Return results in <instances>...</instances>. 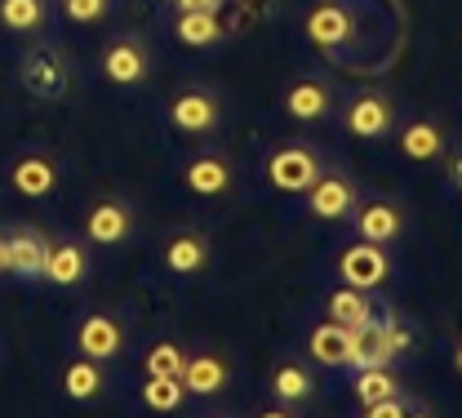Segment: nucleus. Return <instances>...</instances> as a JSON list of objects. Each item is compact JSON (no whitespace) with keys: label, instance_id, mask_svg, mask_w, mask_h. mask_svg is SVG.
<instances>
[{"label":"nucleus","instance_id":"f257e3e1","mask_svg":"<svg viewBox=\"0 0 462 418\" xmlns=\"http://www.w3.org/2000/svg\"><path fill=\"white\" fill-rule=\"evenodd\" d=\"M404 348H409V330L401 320L392 311L383 320L374 316V320L351 330V369H360V365H392Z\"/></svg>","mask_w":462,"mask_h":418},{"label":"nucleus","instance_id":"f03ea898","mask_svg":"<svg viewBox=\"0 0 462 418\" xmlns=\"http://www.w3.org/2000/svg\"><path fill=\"white\" fill-rule=\"evenodd\" d=\"M18 80H23V89L32 94V98H45V103H54L67 94V85H71V62L67 54L58 50V45H32L23 62H18Z\"/></svg>","mask_w":462,"mask_h":418},{"label":"nucleus","instance_id":"7ed1b4c3","mask_svg":"<svg viewBox=\"0 0 462 418\" xmlns=\"http://www.w3.org/2000/svg\"><path fill=\"white\" fill-rule=\"evenodd\" d=\"M320 170H325V161H320V152L311 143H281L267 156V179H272V187L276 191H293V196H302L311 182L320 179Z\"/></svg>","mask_w":462,"mask_h":418},{"label":"nucleus","instance_id":"20e7f679","mask_svg":"<svg viewBox=\"0 0 462 418\" xmlns=\"http://www.w3.org/2000/svg\"><path fill=\"white\" fill-rule=\"evenodd\" d=\"M392 272H396V263H392L387 245L356 237V245H346L338 254V276H343V285H356V290H383L392 281Z\"/></svg>","mask_w":462,"mask_h":418},{"label":"nucleus","instance_id":"39448f33","mask_svg":"<svg viewBox=\"0 0 462 418\" xmlns=\"http://www.w3.org/2000/svg\"><path fill=\"white\" fill-rule=\"evenodd\" d=\"M343 125L351 138L378 143V138H387V134L396 129V103H392L383 89H360V94H351V103H346Z\"/></svg>","mask_w":462,"mask_h":418},{"label":"nucleus","instance_id":"423d86ee","mask_svg":"<svg viewBox=\"0 0 462 418\" xmlns=\"http://www.w3.org/2000/svg\"><path fill=\"white\" fill-rule=\"evenodd\" d=\"M302 196H307L311 218H325V223H343V218H351V209L360 205V187L346 179L343 170H320V179L311 182Z\"/></svg>","mask_w":462,"mask_h":418},{"label":"nucleus","instance_id":"0eeeda50","mask_svg":"<svg viewBox=\"0 0 462 418\" xmlns=\"http://www.w3.org/2000/svg\"><path fill=\"white\" fill-rule=\"evenodd\" d=\"M45 258H50V237L41 228H14L5 237V263H9L14 276L41 281L45 276Z\"/></svg>","mask_w":462,"mask_h":418},{"label":"nucleus","instance_id":"6e6552de","mask_svg":"<svg viewBox=\"0 0 462 418\" xmlns=\"http://www.w3.org/2000/svg\"><path fill=\"white\" fill-rule=\"evenodd\" d=\"M147 71H152V54H147V45L138 36H116L112 45L103 50V76L112 85H125V89L143 85Z\"/></svg>","mask_w":462,"mask_h":418},{"label":"nucleus","instance_id":"1a4fd4ad","mask_svg":"<svg viewBox=\"0 0 462 418\" xmlns=\"http://www.w3.org/2000/svg\"><path fill=\"white\" fill-rule=\"evenodd\" d=\"M9 187L27 200H45L54 196L58 187V161L50 152H23L14 165H9Z\"/></svg>","mask_w":462,"mask_h":418},{"label":"nucleus","instance_id":"9d476101","mask_svg":"<svg viewBox=\"0 0 462 418\" xmlns=\"http://www.w3.org/2000/svg\"><path fill=\"white\" fill-rule=\"evenodd\" d=\"M351 223H356V237L374 240V245H396L404 232V214L392 200H365L360 196V205L351 209Z\"/></svg>","mask_w":462,"mask_h":418},{"label":"nucleus","instance_id":"9b49d317","mask_svg":"<svg viewBox=\"0 0 462 418\" xmlns=\"http://www.w3.org/2000/svg\"><path fill=\"white\" fill-rule=\"evenodd\" d=\"M396 147H401L404 161H413V165H431V161H445L449 138H445V125H440V120L422 116V120H409V125H401Z\"/></svg>","mask_w":462,"mask_h":418},{"label":"nucleus","instance_id":"f8f14e48","mask_svg":"<svg viewBox=\"0 0 462 418\" xmlns=\"http://www.w3.org/2000/svg\"><path fill=\"white\" fill-rule=\"evenodd\" d=\"M76 348H80V357H94V360H107L120 357V348H125V330H120V320L107 316V311H89L80 325H76Z\"/></svg>","mask_w":462,"mask_h":418},{"label":"nucleus","instance_id":"ddd939ff","mask_svg":"<svg viewBox=\"0 0 462 418\" xmlns=\"http://www.w3.org/2000/svg\"><path fill=\"white\" fill-rule=\"evenodd\" d=\"M170 120L173 129H182V134H209L223 120V107H218V98L209 89H182V94H173Z\"/></svg>","mask_w":462,"mask_h":418},{"label":"nucleus","instance_id":"4468645a","mask_svg":"<svg viewBox=\"0 0 462 418\" xmlns=\"http://www.w3.org/2000/svg\"><path fill=\"white\" fill-rule=\"evenodd\" d=\"M129 232H134V209L120 196H107V200L89 205L85 237L94 240V245H120V240H129Z\"/></svg>","mask_w":462,"mask_h":418},{"label":"nucleus","instance_id":"2eb2a0df","mask_svg":"<svg viewBox=\"0 0 462 418\" xmlns=\"http://www.w3.org/2000/svg\"><path fill=\"white\" fill-rule=\"evenodd\" d=\"M231 182H236V170H231L227 156H218V152H200L196 161L182 165V187L196 191V196H227Z\"/></svg>","mask_w":462,"mask_h":418},{"label":"nucleus","instance_id":"dca6fc26","mask_svg":"<svg viewBox=\"0 0 462 418\" xmlns=\"http://www.w3.org/2000/svg\"><path fill=\"white\" fill-rule=\"evenodd\" d=\"M329 107H334V89H329V80L298 76V80H293V85L285 89V116L289 120H302V125H311V120H325V116H329Z\"/></svg>","mask_w":462,"mask_h":418},{"label":"nucleus","instance_id":"f3484780","mask_svg":"<svg viewBox=\"0 0 462 418\" xmlns=\"http://www.w3.org/2000/svg\"><path fill=\"white\" fill-rule=\"evenodd\" d=\"M307 36L320 50L346 45L351 41V9H346L343 0H316L311 14H307Z\"/></svg>","mask_w":462,"mask_h":418},{"label":"nucleus","instance_id":"a211bd4d","mask_svg":"<svg viewBox=\"0 0 462 418\" xmlns=\"http://www.w3.org/2000/svg\"><path fill=\"white\" fill-rule=\"evenodd\" d=\"M89 276V249L80 240H50V258H45V281L50 285H80Z\"/></svg>","mask_w":462,"mask_h":418},{"label":"nucleus","instance_id":"6ab92c4d","mask_svg":"<svg viewBox=\"0 0 462 418\" xmlns=\"http://www.w3.org/2000/svg\"><path fill=\"white\" fill-rule=\"evenodd\" d=\"M307 352L316 365H329V369H346L351 365V330L338 320H320L311 334H307Z\"/></svg>","mask_w":462,"mask_h":418},{"label":"nucleus","instance_id":"aec40b11","mask_svg":"<svg viewBox=\"0 0 462 418\" xmlns=\"http://www.w3.org/2000/svg\"><path fill=\"white\" fill-rule=\"evenodd\" d=\"M227 383H231L227 360L214 357V352L187 357V365H182V387H187V396H218Z\"/></svg>","mask_w":462,"mask_h":418},{"label":"nucleus","instance_id":"412c9836","mask_svg":"<svg viewBox=\"0 0 462 418\" xmlns=\"http://www.w3.org/2000/svg\"><path fill=\"white\" fill-rule=\"evenodd\" d=\"M165 267L173 276H196L209 267V240L200 232H178L165 240Z\"/></svg>","mask_w":462,"mask_h":418},{"label":"nucleus","instance_id":"4be33fe9","mask_svg":"<svg viewBox=\"0 0 462 418\" xmlns=\"http://www.w3.org/2000/svg\"><path fill=\"white\" fill-rule=\"evenodd\" d=\"M107 387V374H103V360L94 357H76L67 369H62V392L71 401H98Z\"/></svg>","mask_w":462,"mask_h":418},{"label":"nucleus","instance_id":"5701e85b","mask_svg":"<svg viewBox=\"0 0 462 418\" xmlns=\"http://www.w3.org/2000/svg\"><path fill=\"white\" fill-rule=\"evenodd\" d=\"M325 311H329V320H338V325H346V330H356V325H365V320L378 316V311H374V299H369V290H356V285L334 290V294L325 299Z\"/></svg>","mask_w":462,"mask_h":418},{"label":"nucleus","instance_id":"b1692460","mask_svg":"<svg viewBox=\"0 0 462 418\" xmlns=\"http://www.w3.org/2000/svg\"><path fill=\"white\" fill-rule=\"evenodd\" d=\"M272 396L285 401V405H298V401H311L316 396V378L302 360H281L276 374H272Z\"/></svg>","mask_w":462,"mask_h":418},{"label":"nucleus","instance_id":"393cba45","mask_svg":"<svg viewBox=\"0 0 462 418\" xmlns=\"http://www.w3.org/2000/svg\"><path fill=\"white\" fill-rule=\"evenodd\" d=\"M173 36L187 50H209V45L223 41V23H218V14H178L173 18Z\"/></svg>","mask_w":462,"mask_h":418},{"label":"nucleus","instance_id":"a878e982","mask_svg":"<svg viewBox=\"0 0 462 418\" xmlns=\"http://www.w3.org/2000/svg\"><path fill=\"white\" fill-rule=\"evenodd\" d=\"M351 392H356V401H360V405H374V401L396 396V392H401V383H396L392 365H360V369H356V378H351Z\"/></svg>","mask_w":462,"mask_h":418},{"label":"nucleus","instance_id":"bb28decb","mask_svg":"<svg viewBox=\"0 0 462 418\" xmlns=\"http://www.w3.org/2000/svg\"><path fill=\"white\" fill-rule=\"evenodd\" d=\"M182 401H187V387H182L178 374H147V383H143V405L147 410L173 414V410H182Z\"/></svg>","mask_w":462,"mask_h":418},{"label":"nucleus","instance_id":"cd10ccee","mask_svg":"<svg viewBox=\"0 0 462 418\" xmlns=\"http://www.w3.org/2000/svg\"><path fill=\"white\" fill-rule=\"evenodd\" d=\"M50 18V5L45 0H0V27L5 32H41Z\"/></svg>","mask_w":462,"mask_h":418},{"label":"nucleus","instance_id":"c85d7f7f","mask_svg":"<svg viewBox=\"0 0 462 418\" xmlns=\"http://www.w3.org/2000/svg\"><path fill=\"white\" fill-rule=\"evenodd\" d=\"M182 365H187V352H182L178 343H170V339L156 343V348L147 352V360H143L147 374H178V378H182Z\"/></svg>","mask_w":462,"mask_h":418},{"label":"nucleus","instance_id":"c756f323","mask_svg":"<svg viewBox=\"0 0 462 418\" xmlns=\"http://www.w3.org/2000/svg\"><path fill=\"white\" fill-rule=\"evenodd\" d=\"M62 14L71 23H98L112 14V0H62Z\"/></svg>","mask_w":462,"mask_h":418},{"label":"nucleus","instance_id":"7c9ffc66","mask_svg":"<svg viewBox=\"0 0 462 418\" xmlns=\"http://www.w3.org/2000/svg\"><path fill=\"white\" fill-rule=\"evenodd\" d=\"M413 410V401L409 396H387V401H374V405H365V418H401V414H409Z\"/></svg>","mask_w":462,"mask_h":418},{"label":"nucleus","instance_id":"2f4dec72","mask_svg":"<svg viewBox=\"0 0 462 418\" xmlns=\"http://www.w3.org/2000/svg\"><path fill=\"white\" fill-rule=\"evenodd\" d=\"M178 5V14H218L223 9V0H173Z\"/></svg>","mask_w":462,"mask_h":418},{"label":"nucleus","instance_id":"473e14b6","mask_svg":"<svg viewBox=\"0 0 462 418\" xmlns=\"http://www.w3.org/2000/svg\"><path fill=\"white\" fill-rule=\"evenodd\" d=\"M449 179H454V187H462V152L449 156Z\"/></svg>","mask_w":462,"mask_h":418},{"label":"nucleus","instance_id":"72a5a7b5","mask_svg":"<svg viewBox=\"0 0 462 418\" xmlns=\"http://www.w3.org/2000/svg\"><path fill=\"white\" fill-rule=\"evenodd\" d=\"M454 369H458V374H462V343H458V348H454Z\"/></svg>","mask_w":462,"mask_h":418},{"label":"nucleus","instance_id":"f704fd0d","mask_svg":"<svg viewBox=\"0 0 462 418\" xmlns=\"http://www.w3.org/2000/svg\"><path fill=\"white\" fill-rule=\"evenodd\" d=\"M0 272H9V263H5V237H0Z\"/></svg>","mask_w":462,"mask_h":418}]
</instances>
